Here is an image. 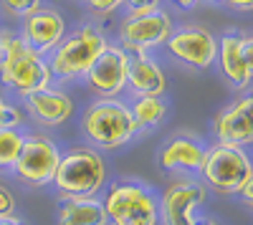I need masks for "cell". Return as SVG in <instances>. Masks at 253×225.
Listing matches in <instances>:
<instances>
[{"instance_id":"obj_1","label":"cell","mask_w":253,"mask_h":225,"mask_svg":"<svg viewBox=\"0 0 253 225\" xmlns=\"http://www.w3.org/2000/svg\"><path fill=\"white\" fill-rule=\"evenodd\" d=\"M53 74L48 58L26 43L15 31H0V84L26 99L28 94L43 91L51 86Z\"/></svg>"},{"instance_id":"obj_2","label":"cell","mask_w":253,"mask_h":225,"mask_svg":"<svg viewBox=\"0 0 253 225\" xmlns=\"http://www.w3.org/2000/svg\"><path fill=\"white\" fill-rule=\"evenodd\" d=\"M51 185L61 197H94L107 188V162L89 145L71 147L61 152Z\"/></svg>"},{"instance_id":"obj_3","label":"cell","mask_w":253,"mask_h":225,"mask_svg":"<svg viewBox=\"0 0 253 225\" xmlns=\"http://www.w3.org/2000/svg\"><path fill=\"white\" fill-rule=\"evenodd\" d=\"M81 129L89 147L99 152L126 147L139 134L129 104H124L122 99H96L94 104H89L81 119Z\"/></svg>"},{"instance_id":"obj_4","label":"cell","mask_w":253,"mask_h":225,"mask_svg":"<svg viewBox=\"0 0 253 225\" xmlns=\"http://www.w3.org/2000/svg\"><path fill=\"white\" fill-rule=\"evenodd\" d=\"M101 205L109 225H160V195L144 182H112L104 188Z\"/></svg>"},{"instance_id":"obj_5","label":"cell","mask_w":253,"mask_h":225,"mask_svg":"<svg viewBox=\"0 0 253 225\" xmlns=\"http://www.w3.org/2000/svg\"><path fill=\"white\" fill-rule=\"evenodd\" d=\"M107 46H109L107 36L94 23H86V26H81L74 33L61 38V43L46 56L48 69H51L53 78H61V81L84 78L86 71L91 69V64Z\"/></svg>"},{"instance_id":"obj_6","label":"cell","mask_w":253,"mask_h":225,"mask_svg":"<svg viewBox=\"0 0 253 225\" xmlns=\"http://www.w3.org/2000/svg\"><path fill=\"white\" fill-rule=\"evenodd\" d=\"M253 177V165L246 150L228 145H210L205 162L198 172V180L218 195H238L243 182Z\"/></svg>"},{"instance_id":"obj_7","label":"cell","mask_w":253,"mask_h":225,"mask_svg":"<svg viewBox=\"0 0 253 225\" xmlns=\"http://www.w3.org/2000/svg\"><path fill=\"white\" fill-rule=\"evenodd\" d=\"M61 159V150L58 145L41 132H31L26 134L23 150H20V157L13 165V177L20 182V185L28 188H48L53 182L56 167Z\"/></svg>"},{"instance_id":"obj_8","label":"cell","mask_w":253,"mask_h":225,"mask_svg":"<svg viewBox=\"0 0 253 225\" xmlns=\"http://www.w3.org/2000/svg\"><path fill=\"white\" fill-rule=\"evenodd\" d=\"M172 31V15L162 8L144 15H126L119 26V46L126 53H147L157 46H165Z\"/></svg>"},{"instance_id":"obj_9","label":"cell","mask_w":253,"mask_h":225,"mask_svg":"<svg viewBox=\"0 0 253 225\" xmlns=\"http://www.w3.org/2000/svg\"><path fill=\"white\" fill-rule=\"evenodd\" d=\"M208 200V188L198 177H180L160 197L162 225H198V210Z\"/></svg>"},{"instance_id":"obj_10","label":"cell","mask_w":253,"mask_h":225,"mask_svg":"<svg viewBox=\"0 0 253 225\" xmlns=\"http://www.w3.org/2000/svg\"><path fill=\"white\" fill-rule=\"evenodd\" d=\"M126 69H129V53L117 43H109L84 78L89 89L99 94V99H119V94L126 89Z\"/></svg>"},{"instance_id":"obj_11","label":"cell","mask_w":253,"mask_h":225,"mask_svg":"<svg viewBox=\"0 0 253 225\" xmlns=\"http://www.w3.org/2000/svg\"><path fill=\"white\" fill-rule=\"evenodd\" d=\"M167 51L193 69H210L218 56V38L203 26L175 28L167 38Z\"/></svg>"},{"instance_id":"obj_12","label":"cell","mask_w":253,"mask_h":225,"mask_svg":"<svg viewBox=\"0 0 253 225\" xmlns=\"http://www.w3.org/2000/svg\"><path fill=\"white\" fill-rule=\"evenodd\" d=\"M215 64L220 74L228 78V84L243 91L251 86L253 78V40L243 33H228L218 40V56Z\"/></svg>"},{"instance_id":"obj_13","label":"cell","mask_w":253,"mask_h":225,"mask_svg":"<svg viewBox=\"0 0 253 225\" xmlns=\"http://www.w3.org/2000/svg\"><path fill=\"white\" fill-rule=\"evenodd\" d=\"M213 137L218 145H228V147L246 150L253 145V99L251 94L236 99L230 107L215 114Z\"/></svg>"},{"instance_id":"obj_14","label":"cell","mask_w":253,"mask_h":225,"mask_svg":"<svg viewBox=\"0 0 253 225\" xmlns=\"http://www.w3.org/2000/svg\"><path fill=\"white\" fill-rule=\"evenodd\" d=\"M20 36H23L26 43L31 48H36L41 56H48L61 43V38L66 36V20H63V15L58 10L41 5L38 10H33L31 15L23 18Z\"/></svg>"},{"instance_id":"obj_15","label":"cell","mask_w":253,"mask_h":225,"mask_svg":"<svg viewBox=\"0 0 253 225\" xmlns=\"http://www.w3.org/2000/svg\"><path fill=\"white\" fill-rule=\"evenodd\" d=\"M205 152H208V145H203L200 139L177 134L170 142H165V147L160 150V167L175 175L198 177L205 162Z\"/></svg>"},{"instance_id":"obj_16","label":"cell","mask_w":253,"mask_h":225,"mask_svg":"<svg viewBox=\"0 0 253 225\" xmlns=\"http://www.w3.org/2000/svg\"><path fill=\"white\" fill-rule=\"evenodd\" d=\"M23 101H26V112L31 114V119L41 127H61L74 114V99L61 89L48 86L43 91L28 94Z\"/></svg>"},{"instance_id":"obj_17","label":"cell","mask_w":253,"mask_h":225,"mask_svg":"<svg viewBox=\"0 0 253 225\" xmlns=\"http://www.w3.org/2000/svg\"><path fill=\"white\" fill-rule=\"evenodd\" d=\"M126 89L134 96H162L165 94L167 89L165 71L150 53H129Z\"/></svg>"},{"instance_id":"obj_18","label":"cell","mask_w":253,"mask_h":225,"mask_svg":"<svg viewBox=\"0 0 253 225\" xmlns=\"http://www.w3.org/2000/svg\"><path fill=\"white\" fill-rule=\"evenodd\" d=\"M58 225H109L101 197H61L56 210Z\"/></svg>"},{"instance_id":"obj_19","label":"cell","mask_w":253,"mask_h":225,"mask_svg":"<svg viewBox=\"0 0 253 225\" xmlns=\"http://www.w3.org/2000/svg\"><path fill=\"white\" fill-rule=\"evenodd\" d=\"M129 112H132L137 129L144 132V129H155L165 119L167 104L162 96H134V101L129 104Z\"/></svg>"},{"instance_id":"obj_20","label":"cell","mask_w":253,"mask_h":225,"mask_svg":"<svg viewBox=\"0 0 253 225\" xmlns=\"http://www.w3.org/2000/svg\"><path fill=\"white\" fill-rule=\"evenodd\" d=\"M26 142L23 129H13V127H0V172H10L13 165L20 157Z\"/></svg>"},{"instance_id":"obj_21","label":"cell","mask_w":253,"mask_h":225,"mask_svg":"<svg viewBox=\"0 0 253 225\" xmlns=\"http://www.w3.org/2000/svg\"><path fill=\"white\" fill-rule=\"evenodd\" d=\"M23 112H20V107L15 104H8V101L0 96V127H13V129H20L23 127Z\"/></svg>"},{"instance_id":"obj_22","label":"cell","mask_w":253,"mask_h":225,"mask_svg":"<svg viewBox=\"0 0 253 225\" xmlns=\"http://www.w3.org/2000/svg\"><path fill=\"white\" fill-rule=\"evenodd\" d=\"M0 5H3L10 15H15V18H26L33 10L41 8V0H0Z\"/></svg>"},{"instance_id":"obj_23","label":"cell","mask_w":253,"mask_h":225,"mask_svg":"<svg viewBox=\"0 0 253 225\" xmlns=\"http://www.w3.org/2000/svg\"><path fill=\"white\" fill-rule=\"evenodd\" d=\"M129 15H144V13H152L162 8V0H124Z\"/></svg>"},{"instance_id":"obj_24","label":"cell","mask_w":253,"mask_h":225,"mask_svg":"<svg viewBox=\"0 0 253 225\" xmlns=\"http://www.w3.org/2000/svg\"><path fill=\"white\" fill-rule=\"evenodd\" d=\"M86 5L96 15H112L114 10H119L124 5V0H86Z\"/></svg>"},{"instance_id":"obj_25","label":"cell","mask_w":253,"mask_h":225,"mask_svg":"<svg viewBox=\"0 0 253 225\" xmlns=\"http://www.w3.org/2000/svg\"><path fill=\"white\" fill-rule=\"evenodd\" d=\"M8 215H15V197L8 188L0 185V218H8Z\"/></svg>"},{"instance_id":"obj_26","label":"cell","mask_w":253,"mask_h":225,"mask_svg":"<svg viewBox=\"0 0 253 225\" xmlns=\"http://www.w3.org/2000/svg\"><path fill=\"white\" fill-rule=\"evenodd\" d=\"M220 3L238 13H251V8H253V0H220Z\"/></svg>"},{"instance_id":"obj_27","label":"cell","mask_w":253,"mask_h":225,"mask_svg":"<svg viewBox=\"0 0 253 225\" xmlns=\"http://www.w3.org/2000/svg\"><path fill=\"white\" fill-rule=\"evenodd\" d=\"M238 195L243 197L246 205H253V177H248V180L243 182V188H241V192H238Z\"/></svg>"},{"instance_id":"obj_28","label":"cell","mask_w":253,"mask_h":225,"mask_svg":"<svg viewBox=\"0 0 253 225\" xmlns=\"http://www.w3.org/2000/svg\"><path fill=\"white\" fill-rule=\"evenodd\" d=\"M170 3H175L180 10H193V8H198L203 0H170Z\"/></svg>"},{"instance_id":"obj_29","label":"cell","mask_w":253,"mask_h":225,"mask_svg":"<svg viewBox=\"0 0 253 225\" xmlns=\"http://www.w3.org/2000/svg\"><path fill=\"white\" fill-rule=\"evenodd\" d=\"M0 225H26L18 215H8V218H0Z\"/></svg>"},{"instance_id":"obj_30","label":"cell","mask_w":253,"mask_h":225,"mask_svg":"<svg viewBox=\"0 0 253 225\" xmlns=\"http://www.w3.org/2000/svg\"><path fill=\"white\" fill-rule=\"evenodd\" d=\"M198 225H220V223H215V220H200Z\"/></svg>"},{"instance_id":"obj_31","label":"cell","mask_w":253,"mask_h":225,"mask_svg":"<svg viewBox=\"0 0 253 225\" xmlns=\"http://www.w3.org/2000/svg\"><path fill=\"white\" fill-rule=\"evenodd\" d=\"M218 3H220V0H218Z\"/></svg>"}]
</instances>
